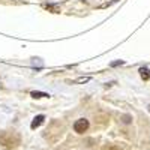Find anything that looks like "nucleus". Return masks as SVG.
Instances as JSON below:
<instances>
[{
    "instance_id": "obj_5",
    "label": "nucleus",
    "mask_w": 150,
    "mask_h": 150,
    "mask_svg": "<svg viewBox=\"0 0 150 150\" xmlns=\"http://www.w3.org/2000/svg\"><path fill=\"white\" fill-rule=\"evenodd\" d=\"M87 81H90V77H81V78H77L74 83H75V84H80V83H87Z\"/></svg>"
},
{
    "instance_id": "obj_2",
    "label": "nucleus",
    "mask_w": 150,
    "mask_h": 150,
    "mask_svg": "<svg viewBox=\"0 0 150 150\" xmlns=\"http://www.w3.org/2000/svg\"><path fill=\"white\" fill-rule=\"evenodd\" d=\"M44 120H45V116H44V114H39V116H36V117L33 119L32 125H30V128H32V129H36V128H39L41 125L44 123Z\"/></svg>"
},
{
    "instance_id": "obj_7",
    "label": "nucleus",
    "mask_w": 150,
    "mask_h": 150,
    "mask_svg": "<svg viewBox=\"0 0 150 150\" xmlns=\"http://www.w3.org/2000/svg\"><path fill=\"white\" fill-rule=\"evenodd\" d=\"M123 122H125V123H129V122H131V117H129V116H125V117H123Z\"/></svg>"
},
{
    "instance_id": "obj_1",
    "label": "nucleus",
    "mask_w": 150,
    "mask_h": 150,
    "mask_svg": "<svg viewBox=\"0 0 150 150\" xmlns=\"http://www.w3.org/2000/svg\"><path fill=\"white\" fill-rule=\"evenodd\" d=\"M87 129H89V120L87 119H78L74 123V131L77 134H84Z\"/></svg>"
},
{
    "instance_id": "obj_3",
    "label": "nucleus",
    "mask_w": 150,
    "mask_h": 150,
    "mask_svg": "<svg viewBox=\"0 0 150 150\" xmlns=\"http://www.w3.org/2000/svg\"><path fill=\"white\" fill-rule=\"evenodd\" d=\"M30 95H32L35 99H39V98H50V95H48V93H45V92H36V90H35V92H32Z\"/></svg>"
},
{
    "instance_id": "obj_4",
    "label": "nucleus",
    "mask_w": 150,
    "mask_h": 150,
    "mask_svg": "<svg viewBox=\"0 0 150 150\" xmlns=\"http://www.w3.org/2000/svg\"><path fill=\"white\" fill-rule=\"evenodd\" d=\"M140 74H141V78L143 80H149V77H150V71L147 68H141L140 69Z\"/></svg>"
},
{
    "instance_id": "obj_6",
    "label": "nucleus",
    "mask_w": 150,
    "mask_h": 150,
    "mask_svg": "<svg viewBox=\"0 0 150 150\" xmlns=\"http://www.w3.org/2000/svg\"><path fill=\"white\" fill-rule=\"evenodd\" d=\"M123 63H125V60H117V62H112L111 66H112V68H116V66H120V65H123Z\"/></svg>"
}]
</instances>
